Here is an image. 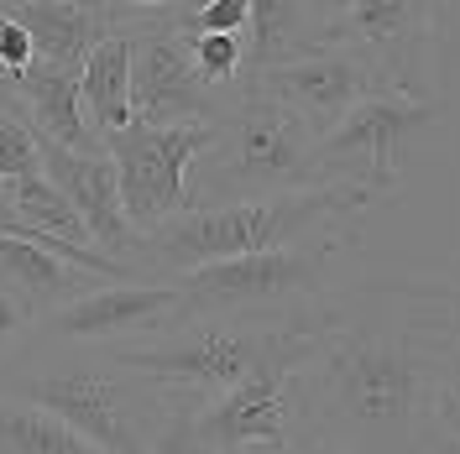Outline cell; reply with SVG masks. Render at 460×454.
Returning <instances> with one entry per match:
<instances>
[{"label": "cell", "instance_id": "obj_7", "mask_svg": "<svg viewBox=\"0 0 460 454\" xmlns=\"http://www.w3.org/2000/svg\"><path fill=\"white\" fill-rule=\"evenodd\" d=\"M434 120H439L434 100H413V94H393V89L361 100L335 131H324L314 142V157H309L314 188L345 183V188H367L376 199H387L398 183V162L408 142L424 136Z\"/></svg>", "mask_w": 460, "mask_h": 454}, {"label": "cell", "instance_id": "obj_1", "mask_svg": "<svg viewBox=\"0 0 460 454\" xmlns=\"http://www.w3.org/2000/svg\"><path fill=\"white\" fill-rule=\"evenodd\" d=\"M319 340L288 376L293 444L314 454H429L460 392V287L361 283L314 309Z\"/></svg>", "mask_w": 460, "mask_h": 454}, {"label": "cell", "instance_id": "obj_27", "mask_svg": "<svg viewBox=\"0 0 460 454\" xmlns=\"http://www.w3.org/2000/svg\"><path fill=\"white\" fill-rule=\"evenodd\" d=\"M27 329H31V313L22 309V303H16V298L5 292V287H0V355H5L11 345L22 340Z\"/></svg>", "mask_w": 460, "mask_h": 454}, {"label": "cell", "instance_id": "obj_14", "mask_svg": "<svg viewBox=\"0 0 460 454\" xmlns=\"http://www.w3.org/2000/svg\"><path fill=\"white\" fill-rule=\"evenodd\" d=\"M42 178L79 209L89 246H100L120 266H126V256H142V235L131 230L126 209H120V178H115L111 152H68L58 142H42Z\"/></svg>", "mask_w": 460, "mask_h": 454}, {"label": "cell", "instance_id": "obj_22", "mask_svg": "<svg viewBox=\"0 0 460 454\" xmlns=\"http://www.w3.org/2000/svg\"><path fill=\"white\" fill-rule=\"evenodd\" d=\"M42 172V136L27 120V110L11 100V89L0 84V183L37 178Z\"/></svg>", "mask_w": 460, "mask_h": 454}, {"label": "cell", "instance_id": "obj_6", "mask_svg": "<svg viewBox=\"0 0 460 454\" xmlns=\"http://www.w3.org/2000/svg\"><path fill=\"white\" fill-rule=\"evenodd\" d=\"M304 319L288 324H257V319H178L172 329H163L152 345H120L115 366L142 376L163 392H194V397L215 402L226 397L235 381H246L252 371L278 355L293 329Z\"/></svg>", "mask_w": 460, "mask_h": 454}, {"label": "cell", "instance_id": "obj_24", "mask_svg": "<svg viewBox=\"0 0 460 454\" xmlns=\"http://www.w3.org/2000/svg\"><path fill=\"white\" fill-rule=\"evenodd\" d=\"M189 57L209 89H235V74L246 68V42L226 31H204V37H189Z\"/></svg>", "mask_w": 460, "mask_h": 454}, {"label": "cell", "instance_id": "obj_32", "mask_svg": "<svg viewBox=\"0 0 460 454\" xmlns=\"http://www.w3.org/2000/svg\"><path fill=\"white\" fill-rule=\"evenodd\" d=\"M79 5H89V11H100V16H111V5H115V0H79Z\"/></svg>", "mask_w": 460, "mask_h": 454}, {"label": "cell", "instance_id": "obj_4", "mask_svg": "<svg viewBox=\"0 0 460 454\" xmlns=\"http://www.w3.org/2000/svg\"><path fill=\"white\" fill-rule=\"evenodd\" d=\"M341 246L345 230H324L298 246L194 266L172 277L183 292V319H257V324L309 319L330 298V261Z\"/></svg>", "mask_w": 460, "mask_h": 454}, {"label": "cell", "instance_id": "obj_19", "mask_svg": "<svg viewBox=\"0 0 460 454\" xmlns=\"http://www.w3.org/2000/svg\"><path fill=\"white\" fill-rule=\"evenodd\" d=\"M79 94L89 105V126L115 136L131 126V31L115 27L79 68Z\"/></svg>", "mask_w": 460, "mask_h": 454}, {"label": "cell", "instance_id": "obj_29", "mask_svg": "<svg viewBox=\"0 0 460 454\" xmlns=\"http://www.w3.org/2000/svg\"><path fill=\"white\" fill-rule=\"evenodd\" d=\"M439 428L450 433V444H460V392L439 402Z\"/></svg>", "mask_w": 460, "mask_h": 454}, {"label": "cell", "instance_id": "obj_9", "mask_svg": "<svg viewBox=\"0 0 460 454\" xmlns=\"http://www.w3.org/2000/svg\"><path fill=\"white\" fill-rule=\"evenodd\" d=\"M215 136V126H126L105 136L120 178V209L137 235L189 209V168Z\"/></svg>", "mask_w": 460, "mask_h": 454}, {"label": "cell", "instance_id": "obj_26", "mask_svg": "<svg viewBox=\"0 0 460 454\" xmlns=\"http://www.w3.org/2000/svg\"><path fill=\"white\" fill-rule=\"evenodd\" d=\"M27 63H37V48H31V37L11 16H0V79H11V74H22Z\"/></svg>", "mask_w": 460, "mask_h": 454}, {"label": "cell", "instance_id": "obj_2", "mask_svg": "<svg viewBox=\"0 0 460 454\" xmlns=\"http://www.w3.org/2000/svg\"><path fill=\"white\" fill-rule=\"evenodd\" d=\"M372 204L376 194L345 188V183L288 188V194H261V199L235 204H204V209H183L157 230H146L142 256L157 272L183 277V272L209 266V261L278 251V246H298V240L324 235V230H345V220H356Z\"/></svg>", "mask_w": 460, "mask_h": 454}, {"label": "cell", "instance_id": "obj_34", "mask_svg": "<svg viewBox=\"0 0 460 454\" xmlns=\"http://www.w3.org/2000/svg\"><path fill=\"white\" fill-rule=\"evenodd\" d=\"M11 5H16V0H0V16H5V11H11Z\"/></svg>", "mask_w": 460, "mask_h": 454}, {"label": "cell", "instance_id": "obj_12", "mask_svg": "<svg viewBox=\"0 0 460 454\" xmlns=\"http://www.w3.org/2000/svg\"><path fill=\"white\" fill-rule=\"evenodd\" d=\"M235 89H261V94H272L278 105H288L293 115H304L314 136H324V131H335L361 100L382 94L387 84L376 79L361 57L345 53V48H319V53L293 57L283 68L252 74L246 84H235Z\"/></svg>", "mask_w": 460, "mask_h": 454}, {"label": "cell", "instance_id": "obj_31", "mask_svg": "<svg viewBox=\"0 0 460 454\" xmlns=\"http://www.w3.org/2000/svg\"><path fill=\"white\" fill-rule=\"evenodd\" d=\"M226 454H314V450H304V444H241V450Z\"/></svg>", "mask_w": 460, "mask_h": 454}, {"label": "cell", "instance_id": "obj_28", "mask_svg": "<svg viewBox=\"0 0 460 454\" xmlns=\"http://www.w3.org/2000/svg\"><path fill=\"white\" fill-rule=\"evenodd\" d=\"M163 16V22H168L172 11H178V0H115L111 5V22L115 27H120V16H126V22H131V16Z\"/></svg>", "mask_w": 460, "mask_h": 454}, {"label": "cell", "instance_id": "obj_10", "mask_svg": "<svg viewBox=\"0 0 460 454\" xmlns=\"http://www.w3.org/2000/svg\"><path fill=\"white\" fill-rule=\"evenodd\" d=\"M131 31V120L137 126H215L235 94H220L199 79L189 37L163 22H126Z\"/></svg>", "mask_w": 460, "mask_h": 454}, {"label": "cell", "instance_id": "obj_8", "mask_svg": "<svg viewBox=\"0 0 460 454\" xmlns=\"http://www.w3.org/2000/svg\"><path fill=\"white\" fill-rule=\"evenodd\" d=\"M445 0H341L324 42L361 57L393 94L429 100V57L439 42Z\"/></svg>", "mask_w": 460, "mask_h": 454}, {"label": "cell", "instance_id": "obj_15", "mask_svg": "<svg viewBox=\"0 0 460 454\" xmlns=\"http://www.w3.org/2000/svg\"><path fill=\"white\" fill-rule=\"evenodd\" d=\"M11 100L27 110V120L37 126L42 142H58L68 152H105V136L84 120V94H79V68H63L37 57L22 74L5 79Z\"/></svg>", "mask_w": 460, "mask_h": 454}, {"label": "cell", "instance_id": "obj_18", "mask_svg": "<svg viewBox=\"0 0 460 454\" xmlns=\"http://www.w3.org/2000/svg\"><path fill=\"white\" fill-rule=\"evenodd\" d=\"M5 16L31 37L37 57L63 63V68H84V57L115 31L111 16L89 11L79 0H16Z\"/></svg>", "mask_w": 460, "mask_h": 454}, {"label": "cell", "instance_id": "obj_20", "mask_svg": "<svg viewBox=\"0 0 460 454\" xmlns=\"http://www.w3.org/2000/svg\"><path fill=\"white\" fill-rule=\"evenodd\" d=\"M0 454H105L84 433L58 423L53 413L0 392Z\"/></svg>", "mask_w": 460, "mask_h": 454}, {"label": "cell", "instance_id": "obj_11", "mask_svg": "<svg viewBox=\"0 0 460 454\" xmlns=\"http://www.w3.org/2000/svg\"><path fill=\"white\" fill-rule=\"evenodd\" d=\"M319 340L314 313L293 329V340L267 355L246 381H235L226 397L204 402L199 407V433L209 439V450L226 454L241 444H293V397H288V376L293 366L309 361V350Z\"/></svg>", "mask_w": 460, "mask_h": 454}, {"label": "cell", "instance_id": "obj_17", "mask_svg": "<svg viewBox=\"0 0 460 454\" xmlns=\"http://www.w3.org/2000/svg\"><path fill=\"white\" fill-rule=\"evenodd\" d=\"M252 48H246V79L267 74V68H283L293 57H309L324 42L330 27V11L324 0H252Z\"/></svg>", "mask_w": 460, "mask_h": 454}, {"label": "cell", "instance_id": "obj_23", "mask_svg": "<svg viewBox=\"0 0 460 454\" xmlns=\"http://www.w3.org/2000/svg\"><path fill=\"white\" fill-rule=\"evenodd\" d=\"M199 407H204V397H194V392H172L168 418H163V428H157V439H152L146 454H215L209 439L199 433Z\"/></svg>", "mask_w": 460, "mask_h": 454}, {"label": "cell", "instance_id": "obj_30", "mask_svg": "<svg viewBox=\"0 0 460 454\" xmlns=\"http://www.w3.org/2000/svg\"><path fill=\"white\" fill-rule=\"evenodd\" d=\"M0 235H22V220H16V209H11V188L0 183Z\"/></svg>", "mask_w": 460, "mask_h": 454}, {"label": "cell", "instance_id": "obj_25", "mask_svg": "<svg viewBox=\"0 0 460 454\" xmlns=\"http://www.w3.org/2000/svg\"><path fill=\"white\" fill-rule=\"evenodd\" d=\"M252 22V0H204L199 11H189V16H178L172 27L183 31V37H204V31H226V37H241Z\"/></svg>", "mask_w": 460, "mask_h": 454}, {"label": "cell", "instance_id": "obj_3", "mask_svg": "<svg viewBox=\"0 0 460 454\" xmlns=\"http://www.w3.org/2000/svg\"><path fill=\"white\" fill-rule=\"evenodd\" d=\"M314 131L304 115H293L261 89H235L215 136L189 168V209L204 204H235L288 188H314Z\"/></svg>", "mask_w": 460, "mask_h": 454}, {"label": "cell", "instance_id": "obj_33", "mask_svg": "<svg viewBox=\"0 0 460 454\" xmlns=\"http://www.w3.org/2000/svg\"><path fill=\"white\" fill-rule=\"evenodd\" d=\"M429 454H456V450H450V444H434V450Z\"/></svg>", "mask_w": 460, "mask_h": 454}, {"label": "cell", "instance_id": "obj_5", "mask_svg": "<svg viewBox=\"0 0 460 454\" xmlns=\"http://www.w3.org/2000/svg\"><path fill=\"white\" fill-rule=\"evenodd\" d=\"M0 392L53 413L58 423L84 433L89 444H100L105 454H146L172 402V392L120 371L115 361L111 366H94V361L27 366V371H11L0 381Z\"/></svg>", "mask_w": 460, "mask_h": 454}, {"label": "cell", "instance_id": "obj_21", "mask_svg": "<svg viewBox=\"0 0 460 454\" xmlns=\"http://www.w3.org/2000/svg\"><path fill=\"white\" fill-rule=\"evenodd\" d=\"M5 188H11V209H16V220H22V235H16V240L58 235V240L89 246V230H84V220H79V209L63 199L42 172H37V178H16V183H5Z\"/></svg>", "mask_w": 460, "mask_h": 454}, {"label": "cell", "instance_id": "obj_16", "mask_svg": "<svg viewBox=\"0 0 460 454\" xmlns=\"http://www.w3.org/2000/svg\"><path fill=\"white\" fill-rule=\"evenodd\" d=\"M100 277H89L84 266L63 261L48 246H31V240H16V235H0V287L37 319L58 313L63 303L84 298V287H94Z\"/></svg>", "mask_w": 460, "mask_h": 454}, {"label": "cell", "instance_id": "obj_13", "mask_svg": "<svg viewBox=\"0 0 460 454\" xmlns=\"http://www.w3.org/2000/svg\"><path fill=\"white\" fill-rule=\"evenodd\" d=\"M183 319L178 283H105L42 319L53 345H111L126 335H163Z\"/></svg>", "mask_w": 460, "mask_h": 454}]
</instances>
